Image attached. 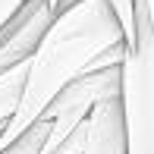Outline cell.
<instances>
[{
	"mask_svg": "<svg viewBox=\"0 0 154 154\" xmlns=\"http://www.w3.org/2000/svg\"><path fill=\"white\" fill-rule=\"evenodd\" d=\"M54 22V10L47 0H32L3 32H0V75L13 66H22L38 51L41 38Z\"/></svg>",
	"mask_w": 154,
	"mask_h": 154,
	"instance_id": "cell-4",
	"label": "cell"
},
{
	"mask_svg": "<svg viewBox=\"0 0 154 154\" xmlns=\"http://www.w3.org/2000/svg\"><path fill=\"white\" fill-rule=\"evenodd\" d=\"M75 3H82V0H60V10H69V6H75Z\"/></svg>",
	"mask_w": 154,
	"mask_h": 154,
	"instance_id": "cell-11",
	"label": "cell"
},
{
	"mask_svg": "<svg viewBox=\"0 0 154 154\" xmlns=\"http://www.w3.org/2000/svg\"><path fill=\"white\" fill-rule=\"evenodd\" d=\"M25 75H29V63L13 66L0 75V129H6V123L16 116L19 101H22V88H25Z\"/></svg>",
	"mask_w": 154,
	"mask_h": 154,
	"instance_id": "cell-6",
	"label": "cell"
},
{
	"mask_svg": "<svg viewBox=\"0 0 154 154\" xmlns=\"http://www.w3.org/2000/svg\"><path fill=\"white\" fill-rule=\"evenodd\" d=\"M85 154H126V126L120 97H107L91 110Z\"/></svg>",
	"mask_w": 154,
	"mask_h": 154,
	"instance_id": "cell-5",
	"label": "cell"
},
{
	"mask_svg": "<svg viewBox=\"0 0 154 154\" xmlns=\"http://www.w3.org/2000/svg\"><path fill=\"white\" fill-rule=\"evenodd\" d=\"M135 3H142L145 16H148V25H151V35H154V0H135Z\"/></svg>",
	"mask_w": 154,
	"mask_h": 154,
	"instance_id": "cell-10",
	"label": "cell"
},
{
	"mask_svg": "<svg viewBox=\"0 0 154 154\" xmlns=\"http://www.w3.org/2000/svg\"><path fill=\"white\" fill-rule=\"evenodd\" d=\"M47 135H51V123H47V120H38L29 132H22L10 148H3L0 154H44Z\"/></svg>",
	"mask_w": 154,
	"mask_h": 154,
	"instance_id": "cell-7",
	"label": "cell"
},
{
	"mask_svg": "<svg viewBox=\"0 0 154 154\" xmlns=\"http://www.w3.org/2000/svg\"><path fill=\"white\" fill-rule=\"evenodd\" d=\"M29 3H32V0H0V32H3Z\"/></svg>",
	"mask_w": 154,
	"mask_h": 154,
	"instance_id": "cell-9",
	"label": "cell"
},
{
	"mask_svg": "<svg viewBox=\"0 0 154 154\" xmlns=\"http://www.w3.org/2000/svg\"><path fill=\"white\" fill-rule=\"evenodd\" d=\"M47 3H51V10H54V16H57V13H60V0H47Z\"/></svg>",
	"mask_w": 154,
	"mask_h": 154,
	"instance_id": "cell-12",
	"label": "cell"
},
{
	"mask_svg": "<svg viewBox=\"0 0 154 154\" xmlns=\"http://www.w3.org/2000/svg\"><path fill=\"white\" fill-rule=\"evenodd\" d=\"M120 91H123V66L94 69V72H85L82 79H75L41 116V120L51 123L44 154H54L72 132H79L88 123V116L97 104L107 101V97H120Z\"/></svg>",
	"mask_w": 154,
	"mask_h": 154,
	"instance_id": "cell-3",
	"label": "cell"
},
{
	"mask_svg": "<svg viewBox=\"0 0 154 154\" xmlns=\"http://www.w3.org/2000/svg\"><path fill=\"white\" fill-rule=\"evenodd\" d=\"M116 44H126V35L107 0H82L69 10H60L29 60L22 101L16 116L0 132V151L29 132L47 113V107Z\"/></svg>",
	"mask_w": 154,
	"mask_h": 154,
	"instance_id": "cell-1",
	"label": "cell"
},
{
	"mask_svg": "<svg viewBox=\"0 0 154 154\" xmlns=\"http://www.w3.org/2000/svg\"><path fill=\"white\" fill-rule=\"evenodd\" d=\"M110 10L116 13V19H120L123 25V35H126V47L135 44V0H107Z\"/></svg>",
	"mask_w": 154,
	"mask_h": 154,
	"instance_id": "cell-8",
	"label": "cell"
},
{
	"mask_svg": "<svg viewBox=\"0 0 154 154\" xmlns=\"http://www.w3.org/2000/svg\"><path fill=\"white\" fill-rule=\"evenodd\" d=\"M123 126L126 154H154V35L135 3V44L123 60Z\"/></svg>",
	"mask_w": 154,
	"mask_h": 154,
	"instance_id": "cell-2",
	"label": "cell"
}]
</instances>
